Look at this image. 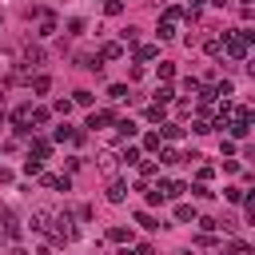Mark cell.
Here are the masks:
<instances>
[{
	"instance_id": "cell-1",
	"label": "cell",
	"mask_w": 255,
	"mask_h": 255,
	"mask_svg": "<svg viewBox=\"0 0 255 255\" xmlns=\"http://www.w3.org/2000/svg\"><path fill=\"white\" fill-rule=\"evenodd\" d=\"M52 247H60V243H72L76 239V223H72V211H64V215H52Z\"/></svg>"
},
{
	"instance_id": "cell-2",
	"label": "cell",
	"mask_w": 255,
	"mask_h": 255,
	"mask_svg": "<svg viewBox=\"0 0 255 255\" xmlns=\"http://www.w3.org/2000/svg\"><path fill=\"white\" fill-rule=\"evenodd\" d=\"M247 48H251V44L243 40V32H235V36L223 32V52H227L231 60H247Z\"/></svg>"
},
{
	"instance_id": "cell-3",
	"label": "cell",
	"mask_w": 255,
	"mask_h": 255,
	"mask_svg": "<svg viewBox=\"0 0 255 255\" xmlns=\"http://www.w3.org/2000/svg\"><path fill=\"white\" fill-rule=\"evenodd\" d=\"M0 219H4V227H0V239H20V235H24V227H20V219H16L12 211H0Z\"/></svg>"
},
{
	"instance_id": "cell-4",
	"label": "cell",
	"mask_w": 255,
	"mask_h": 255,
	"mask_svg": "<svg viewBox=\"0 0 255 255\" xmlns=\"http://www.w3.org/2000/svg\"><path fill=\"white\" fill-rule=\"evenodd\" d=\"M52 207H32V231H48L52 227Z\"/></svg>"
},
{
	"instance_id": "cell-5",
	"label": "cell",
	"mask_w": 255,
	"mask_h": 255,
	"mask_svg": "<svg viewBox=\"0 0 255 255\" xmlns=\"http://www.w3.org/2000/svg\"><path fill=\"white\" fill-rule=\"evenodd\" d=\"M116 167H120V151H112V147L100 151V171L104 175H116Z\"/></svg>"
},
{
	"instance_id": "cell-6",
	"label": "cell",
	"mask_w": 255,
	"mask_h": 255,
	"mask_svg": "<svg viewBox=\"0 0 255 255\" xmlns=\"http://www.w3.org/2000/svg\"><path fill=\"white\" fill-rule=\"evenodd\" d=\"M12 124H16V131L24 135V131H28L24 124H32V104H24V108H16V112H12Z\"/></svg>"
},
{
	"instance_id": "cell-7",
	"label": "cell",
	"mask_w": 255,
	"mask_h": 255,
	"mask_svg": "<svg viewBox=\"0 0 255 255\" xmlns=\"http://www.w3.org/2000/svg\"><path fill=\"white\" fill-rule=\"evenodd\" d=\"M104 195H108V203H124V199H128V183H120V179H112Z\"/></svg>"
},
{
	"instance_id": "cell-8",
	"label": "cell",
	"mask_w": 255,
	"mask_h": 255,
	"mask_svg": "<svg viewBox=\"0 0 255 255\" xmlns=\"http://www.w3.org/2000/svg\"><path fill=\"white\" fill-rule=\"evenodd\" d=\"M36 36H40V40L56 36V16H48V12H44V16H40V28H36Z\"/></svg>"
},
{
	"instance_id": "cell-9",
	"label": "cell",
	"mask_w": 255,
	"mask_h": 255,
	"mask_svg": "<svg viewBox=\"0 0 255 255\" xmlns=\"http://www.w3.org/2000/svg\"><path fill=\"white\" fill-rule=\"evenodd\" d=\"M120 56H124V44H120V40H108V44L100 48V60H120Z\"/></svg>"
},
{
	"instance_id": "cell-10",
	"label": "cell",
	"mask_w": 255,
	"mask_h": 255,
	"mask_svg": "<svg viewBox=\"0 0 255 255\" xmlns=\"http://www.w3.org/2000/svg\"><path fill=\"white\" fill-rule=\"evenodd\" d=\"M40 179H44V187H56V191H68V187H72L68 175H44V171H40Z\"/></svg>"
},
{
	"instance_id": "cell-11",
	"label": "cell",
	"mask_w": 255,
	"mask_h": 255,
	"mask_svg": "<svg viewBox=\"0 0 255 255\" xmlns=\"http://www.w3.org/2000/svg\"><path fill=\"white\" fill-rule=\"evenodd\" d=\"M40 64H44V52L28 44V48H24V68H40Z\"/></svg>"
},
{
	"instance_id": "cell-12",
	"label": "cell",
	"mask_w": 255,
	"mask_h": 255,
	"mask_svg": "<svg viewBox=\"0 0 255 255\" xmlns=\"http://www.w3.org/2000/svg\"><path fill=\"white\" fill-rule=\"evenodd\" d=\"M104 124H116V112H92L88 116V128H104Z\"/></svg>"
},
{
	"instance_id": "cell-13",
	"label": "cell",
	"mask_w": 255,
	"mask_h": 255,
	"mask_svg": "<svg viewBox=\"0 0 255 255\" xmlns=\"http://www.w3.org/2000/svg\"><path fill=\"white\" fill-rule=\"evenodd\" d=\"M52 155V143L48 139H32V159H48Z\"/></svg>"
},
{
	"instance_id": "cell-14",
	"label": "cell",
	"mask_w": 255,
	"mask_h": 255,
	"mask_svg": "<svg viewBox=\"0 0 255 255\" xmlns=\"http://www.w3.org/2000/svg\"><path fill=\"white\" fill-rule=\"evenodd\" d=\"M159 191H163V199H179V195L187 191V183H175V179H171V183H163Z\"/></svg>"
},
{
	"instance_id": "cell-15",
	"label": "cell",
	"mask_w": 255,
	"mask_h": 255,
	"mask_svg": "<svg viewBox=\"0 0 255 255\" xmlns=\"http://www.w3.org/2000/svg\"><path fill=\"white\" fill-rule=\"evenodd\" d=\"M135 223H139L143 231H155V227H159V219H155L151 211H139V215H135Z\"/></svg>"
},
{
	"instance_id": "cell-16",
	"label": "cell",
	"mask_w": 255,
	"mask_h": 255,
	"mask_svg": "<svg viewBox=\"0 0 255 255\" xmlns=\"http://www.w3.org/2000/svg\"><path fill=\"white\" fill-rule=\"evenodd\" d=\"M155 52H159L155 44H143V48H135V60H139V64H147V60H155Z\"/></svg>"
},
{
	"instance_id": "cell-17",
	"label": "cell",
	"mask_w": 255,
	"mask_h": 255,
	"mask_svg": "<svg viewBox=\"0 0 255 255\" xmlns=\"http://www.w3.org/2000/svg\"><path fill=\"white\" fill-rule=\"evenodd\" d=\"M143 147H147V151H159V147H163V135H159V131H147V135H143Z\"/></svg>"
},
{
	"instance_id": "cell-18",
	"label": "cell",
	"mask_w": 255,
	"mask_h": 255,
	"mask_svg": "<svg viewBox=\"0 0 255 255\" xmlns=\"http://www.w3.org/2000/svg\"><path fill=\"white\" fill-rule=\"evenodd\" d=\"M175 219H179V223H195V207L179 203V207H175Z\"/></svg>"
},
{
	"instance_id": "cell-19",
	"label": "cell",
	"mask_w": 255,
	"mask_h": 255,
	"mask_svg": "<svg viewBox=\"0 0 255 255\" xmlns=\"http://www.w3.org/2000/svg\"><path fill=\"white\" fill-rule=\"evenodd\" d=\"M108 239H112V243H131V231H128V227H112Z\"/></svg>"
},
{
	"instance_id": "cell-20",
	"label": "cell",
	"mask_w": 255,
	"mask_h": 255,
	"mask_svg": "<svg viewBox=\"0 0 255 255\" xmlns=\"http://www.w3.org/2000/svg\"><path fill=\"white\" fill-rule=\"evenodd\" d=\"M203 52H207V56H219V52H223V36H211V40L203 44Z\"/></svg>"
},
{
	"instance_id": "cell-21",
	"label": "cell",
	"mask_w": 255,
	"mask_h": 255,
	"mask_svg": "<svg viewBox=\"0 0 255 255\" xmlns=\"http://www.w3.org/2000/svg\"><path fill=\"white\" fill-rule=\"evenodd\" d=\"M116 131H120L124 139H131V135H135V124H131V120H116Z\"/></svg>"
},
{
	"instance_id": "cell-22",
	"label": "cell",
	"mask_w": 255,
	"mask_h": 255,
	"mask_svg": "<svg viewBox=\"0 0 255 255\" xmlns=\"http://www.w3.org/2000/svg\"><path fill=\"white\" fill-rule=\"evenodd\" d=\"M159 135H163V139H179V135H183V128H179V124H171V120H167V124H163V131H159Z\"/></svg>"
},
{
	"instance_id": "cell-23",
	"label": "cell",
	"mask_w": 255,
	"mask_h": 255,
	"mask_svg": "<svg viewBox=\"0 0 255 255\" xmlns=\"http://www.w3.org/2000/svg\"><path fill=\"white\" fill-rule=\"evenodd\" d=\"M120 163H128V167L139 163V147H124V151H120Z\"/></svg>"
},
{
	"instance_id": "cell-24",
	"label": "cell",
	"mask_w": 255,
	"mask_h": 255,
	"mask_svg": "<svg viewBox=\"0 0 255 255\" xmlns=\"http://www.w3.org/2000/svg\"><path fill=\"white\" fill-rule=\"evenodd\" d=\"M175 36V20H159V40H171Z\"/></svg>"
},
{
	"instance_id": "cell-25",
	"label": "cell",
	"mask_w": 255,
	"mask_h": 255,
	"mask_svg": "<svg viewBox=\"0 0 255 255\" xmlns=\"http://www.w3.org/2000/svg\"><path fill=\"white\" fill-rule=\"evenodd\" d=\"M48 88H52V80H48V76H36V80H32V92H36V96H44Z\"/></svg>"
},
{
	"instance_id": "cell-26",
	"label": "cell",
	"mask_w": 255,
	"mask_h": 255,
	"mask_svg": "<svg viewBox=\"0 0 255 255\" xmlns=\"http://www.w3.org/2000/svg\"><path fill=\"white\" fill-rule=\"evenodd\" d=\"M143 116H147L151 124H159V120H163V104H147V112H143Z\"/></svg>"
},
{
	"instance_id": "cell-27",
	"label": "cell",
	"mask_w": 255,
	"mask_h": 255,
	"mask_svg": "<svg viewBox=\"0 0 255 255\" xmlns=\"http://www.w3.org/2000/svg\"><path fill=\"white\" fill-rule=\"evenodd\" d=\"M159 163H179V151L175 147H159Z\"/></svg>"
},
{
	"instance_id": "cell-28",
	"label": "cell",
	"mask_w": 255,
	"mask_h": 255,
	"mask_svg": "<svg viewBox=\"0 0 255 255\" xmlns=\"http://www.w3.org/2000/svg\"><path fill=\"white\" fill-rule=\"evenodd\" d=\"M163 20H175V24H179V20H183V8H175V4H167V8H163Z\"/></svg>"
},
{
	"instance_id": "cell-29",
	"label": "cell",
	"mask_w": 255,
	"mask_h": 255,
	"mask_svg": "<svg viewBox=\"0 0 255 255\" xmlns=\"http://www.w3.org/2000/svg\"><path fill=\"white\" fill-rule=\"evenodd\" d=\"M231 92H235V84H231V80H219V84H215V96H223V100H227Z\"/></svg>"
},
{
	"instance_id": "cell-30",
	"label": "cell",
	"mask_w": 255,
	"mask_h": 255,
	"mask_svg": "<svg viewBox=\"0 0 255 255\" xmlns=\"http://www.w3.org/2000/svg\"><path fill=\"white\" fill-rule=\"evenodd\" d=\"M171 100H175V92H171V88H167V84H163V88H159V92H155V104H171Z\"/></svg>"
},
{
	"instance_id": "cell-31",
	"label": "cell",
	"mask_w": 255,
	"mask_h": 255,
	"mask_svg": "<svg viewBox=\"0 0 255 255\" xmlns=\"http://www.w3.org/2000/svg\"><path fill=\"white\" fill-rule=\"evenodd\" d=\"M72 104H80V108H92V92H84V88H80V92L72 96Z\"/></svg>"
},
{
	"instance_id": "cell-32",
	"label": "cell",
	"mask_w": 255,
	"mask_h": 255,
	"mask_svg": "<svg viewBox=\"0 0 255 255\" xmlns=\"http://www.w3.org/2000/svg\"><path fill=\"white\" fill-rule=\"evenodd\" d=\"M80 32H84V20L72 16V20H68V36H80Z\"/></svg>"
},
{
	"instance_id": "cell-33",
	"label": "cell",
	"mask_w": 255,
	"mask_h": 255,
	"mask_svg": "<svg viewBox=\"0 0 255 255\" xmlns=\"http://www.w3.org/2000/svg\"><path fill=\"white\" fill-rule=\"evenodd\" d=\"M120 36H124V40H120V44H135V40H139V28H124V32H120Z\"/></svg>"
},
{
	"instance_id": "cell-34",
	"label": "cell",
	"mask_w": 255,
	"mask_h": 255,
	"mask_svg": "<svg viewBox=\"0 0 255 255\" xmlns=\"http://www.w3.org/2000/svg\"><path fill=\"white\" fill-rule=\"evenodd\" d=\"M199 88H203V84H199V80H195V76H187V80H183V92H187V96H195V92H199Z\"/></svg>"
},
{
	"instance_id": "cell-35",
	"label": "cell",
	"mask_w": 255,
	"mask_h": 255,
	"mask_svg": "<svg viewBox=\"0 0 255 255\" xmlns=\"http://www.w3.org/2000/svg\"><path fill=\"white\" fill-rule=\"evenodd\" d=\"M108 96H112V100H128V88H124V84H112Z\"/></svg>"
},
{
	"instance_id": "cell-36",
	"label": "cell",
	"mask_w": 255,
	"mask_h": 255,
	"mask_svg": "<svg viewBox=\"0 0 255 255\" xmlns=\"http://www.w3.org/2000/svg\"><path fill=\"white\" fill-rule=\"evenodd\" d=\"M195 223H199V227H203V231H215V227H219V219H211V215H199V219H195Z\"/></svg>"
},
{
	"instance_id": "cell-37",
	"label": "cell",
	"mask_w": 255,
	"mask_h": 255,
	"mask_svg": "<svg viewBox=\"0 0 255 255\" xmlns=\"http://www.w3.org/2000/svg\"><path fill=\"white\" fill-rule=\"evenodd\" d=\"M104 8H108V16H120L124 12V0H104Z\"/></svg>"
},
{
	"instance_id": "cell-38",
	"label": "cell",
	"mask_w": 255,
	"mask_h": 255,
	"mask_svg": "<svg viewBox=\"0 0 255 255\" xmlns=\"http://www.w3.org/2000/svg\"><path fill=\"white\" fill-rule=\"evenodd\" d=\"M32 124H48V108H32Z\"/></svg>"
},
{
	"instance_id": "cell-39",
	"label": "cell",
	"mask_w": 255,
	"mask_h": 255,
	"mask_svg": "<svg viewBox=\"0 0 255 255\" xmlns=\"http://www.w3.org/2000/svg\"><path fill=\"white\" fill-rule=\"evenodd\" d=\"M147 203H151V207H159V203H163V191H159V187H155V191L147 187Z\"/></svg>"
},
{
	"instance_id": "cell-40",
	"label": "cell",
	"mask_w": 255,
	"mask_h": 255,
	"mask_svg": "<svg viewBox=\"0 0 255 255\" xmlns=\"http://www.w3.org/2000/svg\"><path fill=\"white\" fill-rule=\"evenodd\" d=\"M175 76V64H159V80H171Z\"/></svg>"
},
{
	"instance_id": "cell-41",
	"label": "cell",
	"mask_w": 255,
	"mask_h": 255,
	"mask_svg": "<svg viewBox=\"0 0 255 255\" xmlns=\"http://www.w3.org/2000/svg\"><path fill=\"white\" fill-rule=\"evenodd\" d=\"M72 108H76V104H72V100H56V112H60V116H68V112H72Z\"/></svg>"
},
{
	"instance_id": "cell-42",
	"label": "cell",
	"mask_w": 255,
	"mask_h": 255,
	"mask_svg": "<svg viewBox=\"0 0 255 255\" xmlns=\"http://www.w3.org/2000/svg\"><path fill=\"white\" fill-rule=\"evenodd\" d=\"M24 171H28V175H40L44 167H40V159H28V163H24Z\"/></svg>"
},
{
	"instance_id": "cell-43",
	"label": "cell",
	"mask_w": 255,
	"mask_h": 255,
	"mask_svg": "<svg viewBox=\"0 0 255 255\" xmlns=\"http://www.w3.org/2000/svg\"><path fill=\"white\" fill-rule=\"evenodd\" d=\"M187 191H191V195H199V199H207V195H211V191H207V183H195V187H187Z\"/></svg>"
},
{
	"instance_id": "cell-44",
	"label": "cell",
	"mask_w": 255,
	"mask_h": 255,
	"mask_svg": "<svg viewBox=\"0 0 255 255\" xmlns=\"http://www.w3.org/2000/svg\"><path fill=\"white\" fill-rule=\"evenodd\" d=\"M223 195H227V199H231V203H239V199H243V187H227V191H223Z\"/></svg>"
},
{
	"instance_id": "cell-45",
	"label": "cell",
	"mask_w": 255,
	"mask_h": 255,
	"mask_svg": "<svg viewBox=\"0 0 255 255\" xmlns=\"http://www.w3.org/2000/svg\"><path fill=\"white\" fill-rule=\"evenodd\" d=\"M135 255H155V247H151V243H139V247H135Z\"/></svg>"
},
{
	"instance_id": "cell-46",
	"label": "cell",
	"mask_w": 255,
	"mask_h": 255,
	"mask_svg": "<svg viewBox=\"0 0 255 255\" xmlns=\"http://www.w3.org/2000/svg\"><path fill=\"white\" fill-rule=\"evenodd\" d=\"M8 255H28V251L24 247H8Z\"/></svg>"
},
{
	"instance_id": "cell-47",
	"label": "cell",
	"mask_w": 255,
	"mask_h": 255,
	"mask_svg": "<svg viewBox=\"0 0 255 255\" xmlns=\"http://www.w3.org/2000/svg\"><path fill=\"white\" fill-rule=\"evenodd\" d=\"M175 255H199V251H191V247H179V251H175Z\"/></svg>"
},
{
	"instance_id": "cell-48",
	"label": "cell",
	"mask_w": 255,
	"mask_h": 255,
	"mask_svg": "<svg viewBox=\"0 0 255 255\" xmlns=\"http://www.w3.org/2000/svg\"><path fill=\"white\" fill-rule=\"evenodd\" d=\"M203 4H207V0H191V12H195V8H203Z\"/></svg>"
},
{
	"instance_id": "cell-49",
	"label": "cell",
	"mask_w": 255,
	"mask_h": 255,
	"mask_svg": "<svg viewBox=\"0 0 255 255\" xmlns=\"http://www.w3.org/2000/svg\"><path fill=\"white\" fill-rule=\"evenodd\" d=\"M239 4H251V0H239Z\"/></svg>"
},
{
	"instance_id": "cell-50",
	"label": "cell",
	"mask_w": 255,
	"mask_h": 255,
	"mask_svg": "<svg viewBox=\"0 0 255 255\" xmlns=\"http://www.w3.org/2000/svg\"><path fill=\"white\" fill-rule=\"evenodd\" d=\"M219 255H231V251H219Z\"/></svg>"
}]
</instances>
